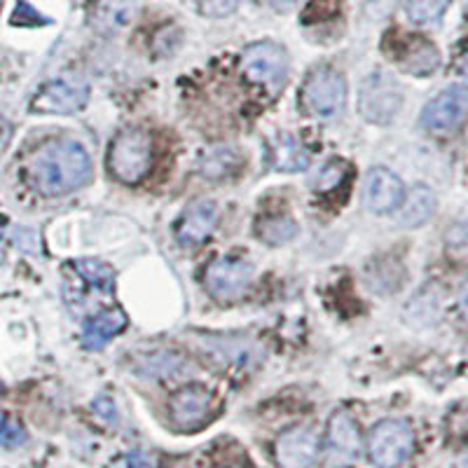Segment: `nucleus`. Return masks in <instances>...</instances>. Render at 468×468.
Here are the masks:
<instances>
[{
    "label": "nucleus",
    "mask_w": 468,
    "mask_h": 468,
    "mask_svg": "<svg viewBox=\"0 0 468 468\" xmlns=\"http://www.w3.org/2000/svg\"><path fill=\"white\" fill-rule=\"evenodd\" d=\"M450 0H408V16L420 27L441 22Z\"/></svg>",
    "instance_id": "obj_23"
},
{
    "label": "nucleus",
    "mask_w": 468,
    "mask_h": 468,
    "mask_svg": "<svg viewBox=\"0 0 468 468\" xmlns=\"http://www.w3.org/2000/svg\"><path fill=\"white\" fill-rule=\"evenodd\" d=\"M237 169H239V153L220 145V148L208 150L207 157L202 160V169L199 171H202L207 178H211V181H220V178L232 176Z\"/></svg>",
    "instance_id": "obj_20"
},
{
    "label": "nucleus",
    "mask_w": 468,
    "mask_h": 468,
    "mask_svg": "<svg viewBox=\"0 0 468 468\" xmlns=\"http://www.w3.org/2000/svg\"><path fill=\"white\" fill-rule=\"evenodd\" d=\"M459 309H462L463 321L468 324V282H463L462 291H459Z\"/></svg>",
    "instance_id": "obj_27"
},
{
    "label": "nucleus",
    "mask_w": 468,
    "mask_h": 468,
    "mask_svg": "<svg viewBox=\"0 0 468 468\" xmlns=\"http://www.w3.org/2000/svg\"><path fill=\"white\" fill-rule=\"evenodd\" d=\"M237 3L239 0H199V7L208 16H228L229 12H234Z\"/></svg>",
    "instance_id": "obj_26"
},
{
    "label": "nucleus",
    "mask_w": 468,
    "mask_h": 468,
    "mask_svg": "<svg viewBox=\"0 0 468 468\" xmlns=\"http://www.w3.org/2000/svg\"><path fill=\"white\" fill-rule=\"evenodd\" d=\"M241 70L253 85L277 94L288 78V54L274 43L249 45L241 54Z\"/></svg>",
    "instance_id": "obj_5"
},
{
    "label": "nucleus",
    "mask_w": 468,
    "mask_h": 468,
    "mask_svg": "<svg viewBox=\"0 0 468 468\" xmlns=\"http://www.w3.org/2000/svg\"><path fill=\"white\" fill-rule=\"evenodd\" d=\"M267 3L277 10H288L291 5H295V0H267Z\"/></svg>",
    "instance_id": "obj_29"
},
{
    "label": "nucleus",
    "mask_w": 468,
    "mask_h": 468,
    "mask_svg": "<svg viewBox=\"0 0 468 468\" xmlns=\"http://www.w3.org/2000/svg\"><path fill=\"white\" fill-rule=\"evenodd\" d=\"M75 270L90 283L91 288H96L103 295H111L112 288H115V271L106 265V262L99 261H78L75 262Z\"/></svg>",
    "instance_id": "obj_21"
},
{
    "label": "nucleus",
    "mask_w": 468,
    "mask_h": 468,
    "mask_svg": "<svg viewBox=\"0 0 468 468\" xmlns=\"http://www.w3.org/2000/svg\"><path fill=\"white\" fill-rule=\"evenodd\" d=\"M462 75L463 78H468V57L462 61Z\"/></svg>",
    "instance_id": "obj_30"
},
{
    "label": "nucleus",
    "mask_w": 468,
    "mask_h": 468,
    "mask_svg": "<svg viewBox=\"0 0 468 468\" xmlns=\"http://www.w3.org/2000/svg\"><path fill=\"white\" fill-rule=\"evenodd\" d=\"M346 174H349V166L345 165V162L335 160V162H330L328 166H324V171L319 174V178H316L314 187L319 192H333L337 190V187L345 183Z\"/></svg>",
    "instance_id": "obj_24"
},
{
    "label": "nucleus",
    "mask_w": 468,
    "mask_h": 468,
    "mask_svg": "<svg viewBox=\"0 0 468 468\" xmlns=\"http://www.w3.org/2000/svg\"><path fill=\"white\" fill-rule=\"evenodd\" d=\"M218 223V207L211 199H197L183 211L176 237L183 246H197L207 239L211 229Z\"/></svg>",
    "instance_id": "obj_14"
},
{
    "label": "nucleus",
    "mask_w": 468,
    "mask_h": 468,
    "mask_svg": "<svg viewBox=\"0 0 468 468\" xmlns=\"http://www.w3.org/2000/svg\"><path fill=\"white\" fill-rule=\"evenodd\" d=\"M415 452V431L403 420H384L367 438V454L378 468H399Z\"/></svg>",
    "instance_id": "obj_3"
},
{
    "label": "nucleus",
    "mask_w": 468,
    "mask_h": 468,
    "mask_svg": "<svg viewBox=\"0 0 468 468\" xmlns=\"http://www.w3.org/2000/svg\"><path fill=\"white\" fill-rule=\"evenodd\" d=\"M27 441V431L19 421L0 412V447H16Z\"/></svg>",
    "instance_id": "obj_25"
},
{
    "label": "nucleus",
    "mask_w": 468,
    "mask_h": 468,
    "mask_svg": "<svg viewBox=\"0 0 468 468\" xmlns=\"http://www.w3.org/2000/svg\"><path fill=\"white\" fill-rule=\"evenodd\" d=\"M403 94L399 82L387 73H373L363 80L358 91V108L367 122L388 124L400 111Z\"/></svg>",
    "instance_id": "obj_6"
},
{
    "label": "nucleus",
    "mask_w": 468,
    "mask_h": 468,
    "mask_svg": "<svg viewBox=\"0 0 468 468\" xmlns=\"http://www.w3.org/2000/svg\"><path fill=\"white\" fill-rule=\"evenodd\" d=\"M319 436L307 426H298V429H288L277 438L274 457L282 468H309L319 459Z\"/></svg>",
    "instance_id": "obj_11"
},
{
    "label": "nucleus",
    "mask_w": 468,
    "mask_h": 468,
    "mask_svg": "<svg viewBox=\"0 0 468 468\" xmlns=\"http://www.w3.org/2000/svg\"><path fill=\"white\" fill-rule=\"evenodd\" d=\"M129 468H153V463L145 457H141V454H133V457L129 459Z\"/></svg>",
    "instance_id": "obj_28"
},
{
    "label": "nucleus",
    "mask_w": 468,
    "mask_h": 468,
    "mask_svg": "<svg viewBox=\"0 0 468 468\" xmlns=\"http://www.w3.org/2000/svg\"><path fill=\"white\" fill-rule=\"evenodd\" d=\"M253 279V267L239 258H216L204 271V286L218 300L241 298Z\"/></svg>",
    "instance_id": "obj_8"
},
{
    "label": "nucleus",
    "mask_w": 468,
    "mask_h": 468,
    "mask_svg": "<svg viewBox=\"0 0 468 468\" xmlns=\"http://www.w3.org/2000/svg\"><path fill=\"white\" fill-rule=\"evenodd\" d=\"M124 325H127V316H124L120 309H103V312L94 314L85 324L82 345L91 351L101 349V346L106 345V342H111L117 333H122Z\"/></svg>",
    "instance_id": "obj_17"
},
{
    "label": "nucleus",
    "mask_w": 468,
    "mask_h": 468,
    "mask_svg": "<svg viewBox=\"0 0 468 468\" xmlns=\"http://www.w3.org/2000/svg\"><path fill=\"white\" fill-rule=\"evenodd\" d=\"M468 117V87L454 85L433 96L421 111V124L431 132H452Z\"/></svg>",
    "instance_id": "obj_9"
},
{
    "label": "nucleus",
    "mask_w": 468,
    "mask_h": 468,
    "mask_svg": "<svg viewBox=\"0 0 468 468\" xmlns=\"http://www.w3.org/2000/svg\"><path fill=\"white\" fill-rule=\"evenodd\" d=\"M363 197H366V207L375 213H391L400 207L405 197L403 183L394 171L373 169L366 178V187H363Z\"/></svg>",
    "instance_id": "obj_13"
},
{
    "label": "nucleus",
    "mask_w": 468,
    "mask_h": 468,
    "mask_svg": "<svg viewBox=\"0 0 468 468\" xmlns=\"http://www.w3.org/2000/svg\"><path fill=\"white\" fill-rule=\"evenodd\" d=\"M169 408L174 424L178 426V429H186V431H195V429L204 426L213 415H216V400H213V394L208 388L197 387V384L176 391Z\"/></svg>",
    "instance_id": "obj_10"
},
{
    "label": "nucleus",
    "mask_w": 468,
    "mask_h": 468,
    "mask_svg": "<svg viewBox=\"0 0 468 468\" xmlns=\"http://www.w3.org/2000/svg\"><path fill=\"white\" fill-rule=\"evenodd\" d=\"M153 139L144 129H127V132L117 133L115 141L111 144V150H108L111 174L117 181L129 183V186L144 181L153 169Z\"/></svg>",
    "instance_id": "obj_2"
},
{
    "label": "nucleus",
    "mask_w": 468,
    "mask_h": 468,
    "mask_svg": "<svg viewBox=\"0 0 468 468\" xmlns=\"http://www.w3.org/2000/svg\"><path fill=\"white\" fill-rule=\"evenodd\" d=\"M433 211H436V195L431 187L415 186L400 202L399 223L405 228H420L431 218Z\"/></svg>",
    "instance_id": "obj_18"
},
{
    "label": "nucleus",
    "mask_w": 468,
    "mask_h": 468,
    "mask_svg": "<svg viewBox=\"0 0 468 468\" xmlns=\"http://www.w3.org/2000/svg\"><path fill=\"white\" fill-rule=\"evenodd\" d=\"M136 12H139V0H94L90 24L101 36H115L132 24Z\"/></svg>",
    "instance_id": "obj_15"
},
{
    "label": "nucleus",
    "mask_w": 468,
    "mask_h": 468,
    "mask_svg": "<svg viewBox=\"0 0 468 468\" xmlns=\"http://www.w3.org/2000/svg\"><path fill=\"white\" fill-rule=\"evenodd\" d=\"M267 160H270L271 169L277 171H304L312 162L307 148L300 144L292 133H279L267 144Z\"/></svg>",
    "instance_id": "obj_16"
},
{
    "label": "nucleus",
    "mask_w": 468,
    "mask_h": 468,
    "mask_svg": "<svg viewBox=\"0 0 468 468\" xmlns=\"http://www.w3.org/2000/svg\"><path fill=\"white\" fill-rule=\"evenodd\" d=\"M256 232L262 241L279 246L291 241L298 234V225H295L292 218H288V216H274V218H262L256 225Z\"/></svg>",
    "instance_id": "obj_22"
},
{
    "label": "nucleus",
    "mask_w": 468,
    "mask_h": 468,
    "mask_svg": "<svg viewBox=\"0 0 468 468\" xmlns=\"http://www.w3.org/2000/svg\"><path fill=\"white\" fill-rule=\"evenodd\" d=\"M361 429L349 412H335L328 424V463L346 466L361 454Z\"/></svg>",
    "instance_id": "obj_12"
},
{
    "label": "nucleus",
    "mask_w": 468,
    "mask_h": 468,
    "mask_svg": "<svg viewBox=\"0 0 468 468\" xmlns=\"http://www.w3.org/2000/svg\"><path fill=\"white\" fill-rule=\"evenodd\" d=\"M400 64L405 70L415 75H426L433 73L441 64V57H438V49L431 43H426L421 37H412L410 45L405 48L403 57H400Z\"/></svg>",
    "instance_id": "obj_19"
},
{
    "label": "nucleus",
    "mask_w": 468,
    "mask_h": 468,
    "mask_svg": "<svg viewBox=\"0 0 468 468\" xmlns=\"http://www.w3.org/2000/svg\"><path fill=\"white\" fill-rule=\"evenodd\" d=\"M346 101V85L345 78L330 66L312 70L307 75L303 87V106L304 111L316 117H337L345 108Z\"/></svg>",
    "instance_id": "obj_4"
},
{
    "label": "nucleus",
    "mask_w": 468,
    "mask_h": 468,
    "mask_svg": "<svg viewBox=\"0 0 468 468\" xmlns=\"http://www.w3.org/2000/svg\"><path fill=\"white\" fill-rule=\"evenodd\" d=\"M87 101H90V82L78 75H64L37 91L33 99V111L69 115V112L82 111Z\"/></svg>",
    "instance_id": "obj_7"
},
{
    "label": "nucleus",
    "mask_w": 468,
    "mask_h": 468,
    "mask_svg": "<svg viewBox=\"0 0 468 468\" xmlns=\"http://www.w3.org/2000/svg\"><path fill=\"white\" fill-rule=\"evenodd\" d=\"M27 174L40 195H69L90 183L91 157L78 141H49L31 154Z\"/></svg>",
    "instance_id": "obj_1"
}]
</instances>
